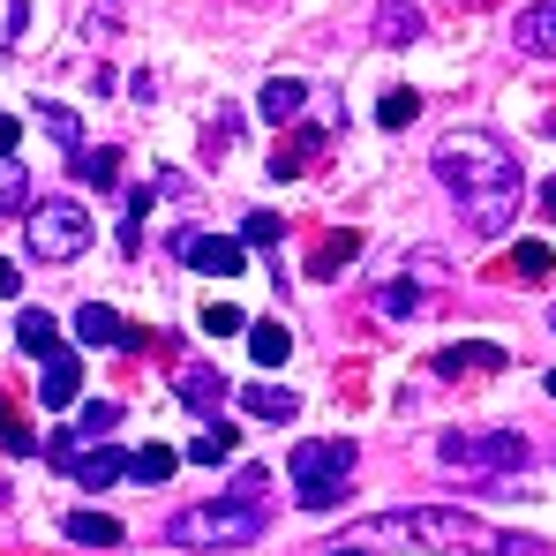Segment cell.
I'll use <instances>...</instances> for the list:
<instances>
[{
  "label": "cell",
  "mask_w": 556,
  "mask_h": 556,
  "mask_svg": "<svg viewBox=\"0 0 556 556\" xmlns=\"http://www.w3.org/2000/svg\"><path fill=\"white\" fill-rule=\"evenodd\" d=\"M241 324H249V316H241L233 301H211V308H203V331H211V339H226V331H241Z\"/></svg>",
  "instance_id": "cell-29"
},
{
  "label": "cell",
  "mask_w": 556,
  "mask_h": 556,
  "mask_svg": "<svg viewBox=\"0 0 556 556\" xmlns=\"http://www.w3.org/2000/svg\"><path fill=\"white\" fill-rule=\"evenodd\" d=\"M68 473H76L84 489H113V481H128V452H113V444H84V452L68 459Z\"/></svg>",
  "instance_id": "cell-11"
},
{
  "label": "cell",
  "mask_w": 556,
  "mask_h": 556,
  "mask_svg": "<svg viewBox=\"0 0 556 556\" xmlns=\"http://www.w3.org/2000/svg\"><path fill=\"white\" fill-rule=\"evenodd\" d=\"M264 481H271V473H264V466H241V473H233V489H226V496H241V504H256V496H264Z\"/></svg>",
  "instance_id": "cell-32"
},
{
  "label": "cell",
  "mask_w": 556,
  "mask_h": 556,
  "mask_svg": "<svg viewBox=\"0 0 556 556\" xmlns=\"http://www.w3.org/2000/svg\"><path fill=\"white\" fill-rule=\"evenodd\" d=\"M301 105H308V84H293V76H271V84L256 91V113H264L271 128H286V121H301Z\"/></svg>",
  "instance_id": "cell-13"
},
{
  "label": "cell",
  "mask_w": 556,
  "mask_h": 556,
  "mask_svg": "<svg viewBox=\"0 0 556 556\" xmlns=\"http://www.w3.org/2000/svg\"><path fill=\"white\" fill-rule=\"evenodd\" d=\"M174 256L195 264V271H211V278H241L249 241H226V233H174Z\"/></svg>",
  "instance_id": "cell-8"
},
{
  "label": "cell",
  "mask_w": 556,
  "mask_h": 556,
  "mask_svg": "<svg viewBox=\"0 0 556 556\" xmlns=\"http://www.w3.org/2000/svg\"><path fill=\"white\" fill-rule=\"evenodd\" d=\"M437 181L466 203L473 233H504L511 211H519V159H511V143L489 136V128H452V136L437 143Z\"/></svg>",
  "instance_id": "cell-1"
},
{
  "label": "cell",
  "mask_w": 556,
  "mask_h": 556,
  "mask_svg": "<svg viewBox=\"0 0 556 556\" xmlns=\"http://www.w3.org/2000/svg\"><path fill=\"white\" fill-rule=\"evenodd\" d=\"M76 339H84V346H121V354H143L159 331H136V324H121L113 308H98V301H91V308H76Z\"/></svg>",
  "instance_id": "cell-9"
},
{
  "label": "cell",
  "mask_w": 556,
  "mask_h": 556,
  "mask_svg": "<svg viewBox=\"0 0 556 556\" xmlns=\"http://www.w3.org/2000/svg\"><path fill=\"white\" fill-rule=\"evenodd\" d=\"M354 256H362V233H324L316 256H308V278H331L339 264H354Z\"/></svg>",
  "instance_id": "cell-17"
},
{
  "label": "cell",
  "mask_w": 556,
  "mask_h": 556,
  "mask_svg": "<svg viewBox=\"0 0 556 556\" xmlns=\"http://www.w3.org/2000/svg\"><path fill=\"white\" fill-rule=\"evenodd\" d=\"M549 399H556V369H549Z\"/></svg>",
  "instance_id": "cell-36"
},
{
  "label": "cell",
  "mask_w": 556,
  "mask_h": 556,
  "mask_svg": "<svg viewBox=\"0 0 556 556\" xmlns=\"http://www.w3.org/2000/svg\"><path fill=\"white\" fill-rule=\"evenodd\" d=\"M0 444H8V452H30V429L15 421V406H8V399H0Z\"/></svg>",
  "instance_id": "cell-33"
},
{
  "label": "cell",
  "mask_w": 556,
  "mask_h": 556,
  "mask_svg": "<svg viewBox=\"0 0 556 556\" xmlns=\"http://www.w3.org/2000/svg\"><path fill=\"white\" fill-rule=\"evenodd\" d=\"M241 241H249V249H271V241H278V218H271V211H249V218H241Z\"/></svg>",
  "instance_id": "cell-30"
},
{
  "label": "cell",
  "mask_w": 556,
  "mask_h": 556,
  "mask_svg": "<svg viewBox=\"0 0 556 556\" xmlns=\"http://www.w3.org/2000/svg\"><path fill=\"white\" fill-rule=\"evenodd\" d=\"M376 308H383V316H414V308H421V293H414V286H383V293H376Z\"/></svg>",
  "instance_id": "cell-31"
},
{
  "label": "cell",
  "mask_w": 556,
  "mask_h": 556,
  "mask_svg": "<svg viewBox=\"0 0 556 556\" xmlns=\"http://www.w3.org/2000/svg\"><path fill=\"white\" fill-rule=\"evenodd\" d=\"M174 399H181V406L195 414V421H203V429H218L233 391H226V376L211 369V362H181V369H174Z\"/></svg>",
  "instance_id": "cell-7"
},
{
  "label": "cell",
  "mask_w": 556,
  "mask_h": 556,
  "mask_svg": "<svg viewBox=\"0 0 556 556\" xmlns=\"http://www.w3.org/2000/svg\"><path fill=\"white\" fill-rule=\"evenodd\" d=\"M241 406H249L256 421H293V414H301V399H293L286 383H249V391H241Z\"/></svg>",
  "instance_id": "cell-15"
},
{
  "label": "cell",
  "mask_w": 556,
  "mask_h": 556,
  "mask_svg": "<svg viewBox=\"0 0 556 556\" xmlns=\"http://www.w3.org/2000/svg\"><path fill=\"white\" fill-rule=\"evenodd\" d=\"M76 181H91V188H121V151H76Z\"/></svg>",
  "instance_id": "cell-22"
},
{
  "label": "cell",
  "mask_w": 556,
  "mask_h": 556,
  "mask_svg": "<svg viewBox=\"0 0 556 556\" xmlns=\"http://www.w3.org/2000/svg\"><path fill=\"white\" fill-rule=\"evenodd\" d=\"M421 38V8L414 0H376V46H414Z\"/></svg>",
  "instance_id": "cell-14"
},
{
  "label": "cell",
  "mask_w": 556,
  "mask_h": 556,
  "mask_svg": "<svg viewBox=\"0 0 556 556\" xmlns=\"http://www.w3.org/2000/svg\"><path fill=\"white\" fill-rule=\"evenodd\" d=\"M174 452H166V444H143V452H136V459H128V481H143V489H159V481H174Z\"/></svg>",
  "instance_id": "cell-21"
},
{
  "label": "cell",
  "mask_w": 556,
  "mask_h": 556,
  "mask_svg": "<svg viewBox=\"0 0 556 556\" xmlns=\"http://www.w3.org/2000/svg\"><path fill=\"white\" fill-rule=\"evenodd\" d=\"M233 444H241V437H233V421H218V429H203V437H195V452H188V459H195V466H218V459H233Z\"/></svg>",
  "instance_id": "cell-24"
},
{
  "label": "cell",
  "mask_w": 556,
  "mask_h": 556,
  "mask_svg": "<svg viewBox=\"0 0 556 556\" xmlns=\"http://www.w3.org/2000/svg\"><path fill=\"white\" fill-rule=\"evenodd\" d=\"M113 421H121V399H91V406H84V421H76V429H68V437H76V444H84V437H105V429H113Z\"/></svg>",
  "instance_id": "cell-25"
},
{
  "label": "cell",
  "mask_w": 556,
  "mask_h": 556,
  "mask_svg": "<svg viewBox=\"0 0 556 556\" xmlns=\"http://www.w3.org/2000/svg\"><path fill=\"white\" fill-rule=\"evenodd\" d=\"M91 211L84 203H68V195H53V203H38L30 218H23V241H30V256L38 264H68V256H84L91 249Z\"/></svg>",
  "instance_id": "cell-5"
},
{
  "label": "cell",
  "mask_w": 556,
  "mask_h": 556,
  "mask_svg": "<svg viewBox=\"0 0 556 556\" xmlns=\"http://www.w3.org/2000/svg\"><path fill=\"white\" fill-rule=\"evenodd\" d=\"M38 121H46V128H53L61 143H68V159L84 151V128H76V113H68V105H38Z\"/></svg>",
  "instance_id": "cell-28"
},
{
  "label": "cell",
  "mask_w": 556,
  "mask_h": 556,
  "mask_svg": "<svg viewBox=\"0 0 556 556\" xmlns=\"http://www.w3.org/2000/svg\"><path fill=\"white\" fill-rule=\"evenodd\" d=\"M549 324H556V308H549Z\"/></svg>",
  "instance_id": "cell-38"
},
{
  "label": "cell",
  "mask_w": 556,
  "mask_h": 556,
  "mask_svg": "<svg viewBox=\"0 0 556 556\" xmlns=\"http://www.w3.org/2000/svg\"><path fill=\"white\" fill-rule=\"evenodd\" d=\"M15 339H23V354H38V362H53V354H61V324H53L46 308H23Z\"/></svg>",
  "instance_id": "cell-16"
},
{
  "label": "cell",
  "mask_w": 556,
  "mask_h": 556,
  "mask_svg": "<svg viewBox=\"0 0 556 556\" xmlns=\"http://www.w3.org/2000/svg\"><path fill=\"white\" fill-rule=\"evenodd\" d=\"M264 504H241V496H218V504H188L166 519V542L174 549H249L264 542Z\"/></svg>",
  "instance_id": "cell-2"
},
{
  "label": "cell",
  "mask_w": 556,
  "mask_h": 556,
  "mask_svg": "<svg viewBox=\"0 0 556 556\" xmlns=\"http://www.w3.org/2000/svg\"><path fill=\"white\" fill-rule=\"evenodd\" d=\"M286 473H293V504L301 511H331L346 496V481H354V444H301L286 459Z\"/></svg>",
  "instance_id": "cell-4"
},
{
  "label": "cell",
  "mask_w": 556,
  "mask_h": 556,
  "mask_svg": "<svg viewBox=\"0 0 556 556\" xmlns=\"http://www.w3.org/2000/svg\"><path fill=\"white\" fill-rule=\"evenodd\" d=\"M8 293H23V278H15V264H0V301H8Z\"/></svg>",
  "instance_id": "cell-35"
},
{
  "label": "cell",
  "mask_w": 556,
  "mask_h": 556,
  "mask_svg": "<svg viewBox=\"0 0 556 556\" xmlns=\"http://www.w3.org/2000/svg\"><path fill=\"white\" fill-rule=\"evenodd\" d=\"M437 369H444V376H459V369L489 376V369H504V346H444V354H437Z\"/></svg>",
  "instance_id": "cell-18"
},
{
  "label": "cell",
  "mask_w": 556,
  "mask_h": 556,
  "mask_svg": "<svg viewBox=\"0 0 556 556\" xmlns=\"http://www.w3.org/2000/svg\"><path fill=\"white\" fill-rule=\"evenodd\" d=\"M414 113H421V91H406V84H399V91H383V105H376V121H383V128H406Z\"/></svg>",
  "instance_id": "cell-26"
},
{
  "label": "cell",
  "mask_w": 556,
  "mask_h": 556,
  "mask_svg": "<svg viewBox=\"0 0 556 556\" xmlns=\"http://www.w3.org/2000/svg\"><path fill=\"white\" fill-rule=\"evenodd\" d=\"M15 143H23V121H15V113H0V159H8Z\"/></svg>",
  "instance_id": "cell-34"
},
{
  "label": "cell",
  "mask_w": 556,
  "mask_h": 556,
  "mask_svg": "<svg viewBox=\"0 0 556 556\" xmlns=\"http://www.w3.org/2000/svg\"><path fill=\"white\" fill-rule=\"evenodd\" d=\"M30 203V174H23V159H0V218H15Z\"/></svg>",
  "instance_id": "cell-23"
},
{
  "label": "cell",
  "mask_w": 556,
  "mask_h": 556,
  "mask_svg": "<svg viewBox=\"0 0 556 556\" xmlns=\"http://www.w3.org/2000/svg\"><path fill=\"white\" fill-rule=\"evenodd\" d=\"M339 556H362V549H339Z\"/></svg>",
  "instance_id": "cell-37"
},
{
  "label": "cell",
  "mask_w": 556,
  "mask_h": 556,
  "mask_svg": "<svg viewBox=\"0 0 556 556\" xmlns=\"http://www.w3.org/2000/svg\"><path fill=\"white\" fill-rule=\"evenodd\" d=\"M68 542H84V549H113V542H121V519H105V511H76V519H68Z\"/></svg>",
  "instance_id": "cell-19"
},
{
  "label": "cell",
  "mask_w": 556,
  "mask_h": 556,
  "mask_svg": "<svg viewBox=\"0 0 556 556\" xmlns=\"http://www.w3.org/2000/svg\"><path fill=\"white\" fill-rule=\"evenodd\" d=\"M76 383H84V362H76V354L61 346V354L46 362V376H38V406H53V414H61V406L76 399Z\"/></svg>",
  "instance_id": "cell-12"
},
{
  "label": "cell",
  "mask_w": 556,
  "mask_h": 556,
  "mask_svg": "<svg viewBox=\"0 0 556 556\" xmlns=\"http://www.w3.org/2000/svg\"><path fill=\"white\" fill-rule=\"evenodd\" d=\"M511 38H519V53H534V61H556V0H534V8H519Z\"/></svg>",
  "instance_id": "cell-10"
},
{
  "label": "cell",
  "mask_w": 556,
  "mask_h": 556,
  "mask_svg": "<svg viewBox=\"0 0 556 556\" xmlns=\"http://www.w3.org/2000/svg\"><path fill=\"white\" fill-rule=\"evenodd\" d=\"M383 534H399V542H414V549H473V542H481V519L444 511V504H421V511H391Z\"/></svg>",
  "instance_id": "cell-6"
},
{
  "label": "cell",
  "mask_w": 556,
  "mask_h": 556,
  "mask_svg": "<svg viewBox=\"0 0 556 556\" xmlns=\"http://www.w3.org/2000/svg\"><path fill=\"white\" fill-rule=\"evenodd\" d=\"M504 271H511V278H549V241H519Z\"/></svg>",
  "instance_id": "cell-27"
},
{
  "label": "cell",
  "mask_w": 556,
  "mask_h": 556,
  "mask_svg": "<svg viewBox=\"0 0 556 556\" xmlns=\"http://www.w3.org/2000/svg\"><path fill=\"white\" fill-rule=\"evenodd\" d=\"M437 466L452 473H481V481H511L527 466V437L519 429H452L437 444Z\"/></svg>",
  "instance_id": "cell-3"
},
{
  "label": "cell",
  "mask_w": 556,
  "mask_h": 556,
  "mask_svg": "<svg viewBox=\"0 0 556 556\" xmlns=\"http://www.w3.org/2000/svg\"><path fill=\"white\" fill-rule=\"evenodd\" d=\"M249 354H256L264 369H278V362L293 354V331H286V324H249Z\"/></svg>",
  "instance_id": "cell-20"
}]
</instances>
